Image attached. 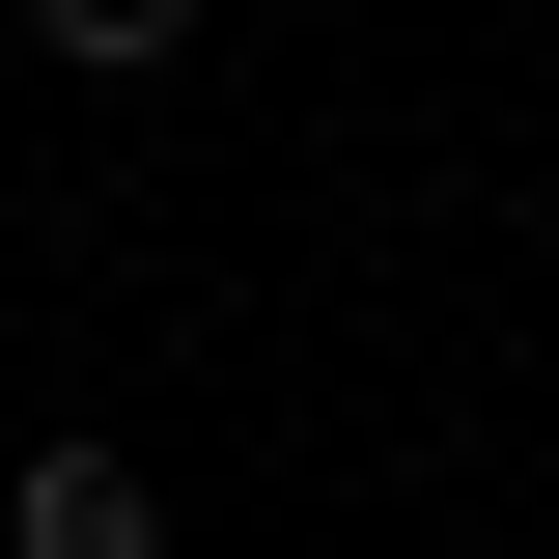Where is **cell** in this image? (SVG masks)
Instances as JSON below:
<instances>
[{
    "label": "cell",
    "instance_id": "2",
    "mask_svg": "<svg viewBox=\"0 0 559 559\" xmlns=\"http://www.w3.org/2000/svg\"><path fill=\"white\" fill-rule=\"evenodd\" d=\"M28 57H57V84H168V57H197V0H28Z\"/></svg>",
    "mask_w": 559,
    "mask_h": 559
},
{
    "label": "cell",
    "instance_id": "1",
    "mask_svg": "<svg viewBox=\"0 0 559 559\" xmlns=\"http://www.w3.org/2000/svg\"><path fill=\"white\" fill-rule=\"evenodd\" d=\"M0 559H168V476H140L112 419H57V448L0 476Z\"/></svg>",
    "mask_w": 559,
    "mask_h": 559
}]
</instances>
